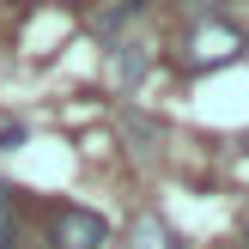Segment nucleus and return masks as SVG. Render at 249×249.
Returning <instances> with one entry per match:
<instances>
[{"label": "nucleus", "mask_w": 249, "mask_h": 249, "mask_svg": "<svg viewBox=\"0 0 249 249\" xmlns=\"http://www.w3.org/2000/svg\"><path fill=\"white\" fill-rule=\"evenodd\" d=\"M243 43H249V36H243L231 18H207V24H195V31L182 36V67H195V73L231 67V61L243 55Z\"/></svg>", "instance_id": "1"}, {"label": "nucleus", "mask_w": 249, "mask_h": 249, "mask_svg": "<svg viewBox=\"0 0 249 249\" xmlns=\"http://www.w3.org/2000/svg\"><path fill=\"white\" fill-rule=\"evenodd\" d=\"M122 128H128V140H140V152H152V146H158V122L134 116V109H128V116H122Z\"/></svg>", "instance_id": "7"}, {"label": "nucleus", "mask_w": 249, "mask_h": 249, "mask_svg": "<svg viewBox=\"0 0 249 249\" xmlns=\"http://www.w3.org/2000/svg\"><path fill=\"white\" fill-rule=\"evenodd\" d=\"M201 6H219V0H201Z\"/></svg>", "instance_id": "9"}, {"label": "nucleus", "mask_w": 249, "mask_h": 249, "mask_svg": "<svg viewBox=\"0 0 249 249\" xmlns=\"http://www.w3.org/2000/svg\"><path fill=\"white\" fill-rule=\"evenodd\" d=\"M18 146H24V128H18V122H6V128H0V152H18Z\"/></svg>", "instance_id": "8"}, {"label": "nucleus", "mask_w": 249, "mask_h": 249, "mask_svg": "<svg viewBox=\"0 0 249 249\" xmlns=\"http://www.w3.org/2000/svg\"><path fill=\"white\" fill-rule=\"evenodd\" d=\"M128 249H177V237H170V225H164V219H152V213H146L140 225H134Z\"/></svg>", "instance_id": "4"}, {"label": "nucleus", "mask_w": 249, "mask_h": 249, "mask_svg": "<svg viewBox=\"0 0 249 249\" xmlns=\"http://www.w3.org/2000/svg\"><path fill=\"white\" fill-rule=\"evenodd\" d=\"M140 6H146V0H116V6H97V12H91V31H97V36L122 31V24H128V18H134Z\"/></svg>", "instance_id": "5"}, {"label": "nucleus", "mask_w": 249, "mask_h": 249, "mask_svg": "<svg viewBox=\"0 0 249 249\" xmlns=\"http://www.w3.org/2000/svg\"><path fill=\"white\" fill-rule=\"evenodd\" d=\"M109 73H116V85H134L146 73V43H116L109 49Z\"/></svg>", "instance_id": "3"}, {"label": "nucleus", "mask_w": 249, "mask_h": 249, "mask_svg": "<svg viewBox=\"0 0 249 249\" xmlns=\"http://www.w3.org/2000/svg\"><path fill=\"white\" fill-rule=\"evenodd\" d=\"M109 243V219L91 207H61L49 219V249H104Z\"/></svg>", "instance_id": "2"}, {"label": "nucleus", "mask_w": 249, "mask_h": 249, "mask_svg": "<svg viewBox=\"0 0 249 249\" xmlns=\"http://www.w3.org/2000/svg\"><path fill=\"white\" fill-rule=\"evenodd\" d=\"M0 249H18V213H12V189L0 182Z\"/></svg>", "instance_id": "6"}]
</instances>
